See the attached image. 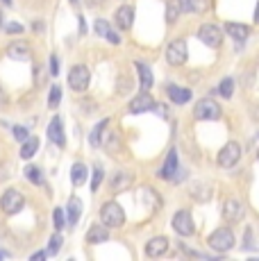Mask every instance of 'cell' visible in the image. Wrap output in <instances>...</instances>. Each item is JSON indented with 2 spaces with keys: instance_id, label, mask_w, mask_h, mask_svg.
<instances>
[{
  "instance_id": "30",
  "label": "cell",
  "mask_w": 259,
  "mask_h": 261,
  "mask_svg": "<svg viewBox=\"0 0 259 261\" xmlns=\"http://www.w3.org/2000/svg\"><path fill=\"white\" fill-rule=\"evenodd\" d=\"M218 93L223 95V98H232V93H234V80L232 77H225L221 82V87H218Z\"/></svg>"
},
{
  "instance_id": "51",
  "label": "cell",
  "mask_w": 259,
  "mask_h": 261,
  "mask_svg": "<svg viewBox=\"0 0 259 261\" xmlns=\"http://www.w3.org/2000/svg\"><path fill=\"white\" fill-rule=\"evenodd\" d=\"M0 259H3V252H0Z\"/></svg>"
},
{
  "instance_id": "5",
  "label": "cell",
  "mask_w": 259,
  "mask_h": 261,
  "mask_svg": "<svg viewBox=\"0 0 259 261\" xmlns=\"http://www.w3.org/2000/svg\"><path fill=\"white\" fill-rule=\"evenodd\" d=\"M89 82H91V73H89V68L84 64H77V66L71 68V73H68V87L73 91H87Z\"/></svg>"
},
{
  "instance_id": "3",
  "label": "cell",
  "mask_w": 259,
  "mask_h": 261,
  "mask_svg": "<svg viewBox=\"0 0 259 261\" xmlns=\"http://www.w3.org/2000/svg\"><path fill=\"white\" fill-rule=\"evenodd\" d=\"M209 248L216 252H227L234 248V232L230 227H218L214 234H209Z\"/></svg>"
},
{
  "instance_id": "48",
  "label": "cell",
  "mask_w": 259,
  "mask_h": 261,
  "mask_svg": "<svg viewBox=\"0 0 259 261\" xmlns=\"http://www.w3.org/2000/svg\"><path fill=\"white\" fill-rule=\"evenodd\" d=\"M5 5H12V0H5Z\"/></svg>"
},
{
  "instance_id": "7",
  "label": "cell",
  "mask_w": 259,
  "mask_h": 261,
  "mask_svg": "<svg viewBox=\"0 0 259 261\" xmlns=\"http://www.w3.org/2000/svg\"><path fill=\"white\" fill-rule=\"evenodd\" d=\"M239 159H241V145L237 141H230V143L223 145L221 152H218V166L232 168V166H237Z\"/></svg>"
},
{
  "instance_id": "27",
  "label": "cell",
  "mask_w": 259,
  "mask_h": 261,
  "mask_svg": "<svg viewBox=\"0 0 259 261\" xmlns=\"http://www.w3.org/2000/svg\"><path fill=\"white\" fill-rule=\"evenodd\" d=\"M107 125H109V118H105V120H100V123L96 125V127H93L91 137H89V139H91V145H93V148H98V145L102 143V132H105V127H107Z\"/></svg>"
},
{
  "instance_id": "15",
  "label": "cell",
  "mask_w": 259,
  "mask_h": 261,
  "mask_svg": "<svg viewBox=\"0 0 259 261\" xmlns=\"http://www.w3.org/2000/svg\"><path fill=\"white\" fill-rule=\"evenodd\" d=\"M48 139H50L55 145H59V148H64V145H66V137H64L62 118H59V116H55L50 120V125H48Z\"/></svg>"
},
{
  "instance_id": "8",
  "label": "cell",
  "mask_w": 259,
  "mask_h": 261,
  "mask_svg": "<svg viewBox=\"0 0 259 261\" xmlns=\"http://www.w3.org/2000/svg\"><path fill=\"white\" fill-rule=\"evenodd\" d=\"M198 37H200V41L205 43V46L218 48L223 43V30L214 23H205V25H200V30H198Z\"/></svg>"
},
{
  "instance_id": "21",
  "label": "cell",
  "mask_w": 259,
  "mask_h": 261,
  "mask_svg": "<svg viewBox=\"0 0 259 261\" xmlns=\"http://www.w3.org/2000/svg\"><path fill=\"white\" fill-rule=\"evenodd\" d=\"M96 32L100 34V37H105V39H109V43H121V39H118V34L116 32H112V28H109V23L105 21V18H98L96 21Z\"/></svg>"
},
{
  "instance_id": "19",
  "label": "cell",
  "mask_w": 259,
  "mask_h": 261,
  "mask_svg": "<svg viewBox=\"0 0 259 261\" xmlns=\"http://www.w3.org/2000/svg\"><path fill=\"white\" fill-rule=\"evenodd\" d=\"M225 32L230 34L232 39H237V41H246L248 39V34H250V28L248 25H243V23H225Z\"/></svg>"
},
{
  "instance_id": "18",
  "label": "cell",
  "mask_w": 259,
  "mask_h": 261,
  "mask_svg": "<svg viewBox=\"0 0 259 261\" xmlns=\"http://www.w3.org/2000/svg\"><path fill=\"white\" fill-rule=\"evenodd\" d=\"M109 239V227L107 225H91V229L87 232V243H93V245H98V243H105V241Z\"/></svg>"
},
{
  "instance_id": "10",
  "label": "cell",
  "mask_w": 259,
  "mask_h": 261,
  "mask_svg": "<svg viewBox=\"0 0 259 261\" xmlns=\"http://www.w3.org/2000/svg\"><path fill=\"white\" fill-rule=\"evenodd\" d=\"M150 109H155V100H152V95L148 91H141L130 102V112L132 114H143V112H150Z\"/></svg>"
},
{
  "instance_id": "31",
  "label": "cell",
  "mask_w": 259,
  "mask_h": 261,
  "mask_svg": "<svg viewBox=\"0 0 259 261\" xmlns=\"http://www.w3.org/2000/svg\"><path fill=\"white\" fill-rule=\"evenodd\" d=\"M102 143H105V148L107 150H112V152H118L121 150V145H118V134H107V137L102 139Z\"/></svg>"
},
{
  "instance_id": "9",
  "label": "cell",
  "mask_w": 259,
  "mask_h": 261,
  "mask_svg": "<svg viewBox=\"0 0 259 261\" xmlns=\"http://www.w3.org/2000/svg\"><path fill=\"white\" fill-rule=\"evenodd\" d=\"M173 229H175L180 237H191V234L196 232V227H193V218L187 209H182V212H177L175 216H173Z\"/></svg>"
},
{
  "instance_id": "22",
  "label": "cell",
  "mask_w": 259,
  "mask_h": 261,
  "mask_svg": "<svg viewBox=\"0 0 259 261\" xmlns=\"http://www.w3.org/2000/svg\"><path fill=\"white\" fill-rule=\"evenodd\" d=\"M134 66H137L139 77H141V91H150V87H152V73H150V68H148V64L134 62Z\"/></svg>"
},
{
  "instance_id": "20",
  "label": "cell",
  "mask_w": 259,
  "mask_h": 261,
  "mask_svg": "<svg viewBox=\"0 0 259 261\" xmlns=\"http://www.w3.org/2000/svg\"><path fill=\"white\" fill-rule=\"evenodd\" d=\"M168 98H171L175 105H187L189 100H191V91H189V89H182V87L171 84V87H168Z\"/></svg>"
},
{
  "instance_id": "36",
  "label": "cell",
  "mask_w": 259,
  "mask_h": 261,
  "mask_svg": "<svg viewBox=\"0 0 259 261\" xmlns=\"http://www.w3.org/2000/svg\"><path fill=\"white\" fill-rule=\"evenodd\" d=\"M53 220H55V229H62L64 225H66V223H64V212H62V209H55V212H53Z\"/></svg>"
},
{
  "instance_id": "24",
  "label": "cell",
  "mask_w": 259,
  "mask_h": 261,
  "mask_svg": "<svg viewBox=\"0 0 259 261\" xmlns=\"http://www.w3.org/2000/svg\"><path fill=\"white\" fill-rule=\"evenodd\" d=\"M130 184H132V173H123V170H118L116 175L112 177V191H125Z\"/></svg>"
},
{
  "instance_id": "49",
  "label": "cell",
  "mask_w": 259,
  "mask_h": 261,
  "mask_svg": "<svg viewBox=\"0 0 259 261\" xmlns=\"http://www.w3.org/2000/svg\"><path fill=\"white\" fill-rule=\"evenodd\" d=\"M71 3H73V5H75V3H77V0H71Z\"/></svg>"
},
{
  "instance_id": "29",
  "label": "cell",
  "mask_w": 259,
  "mask_h": 261,
  "mask_svg": "<svg viewBox=\"0 0 259 261\" xmlns=\"http://www.w3.org/2000/svg\"><path fill=\"white\" fill-rule=\"evenodd\" d=\"M209 7H212V0H189V12L205 14Z\"/></svg>"
},
{
  "instance_id": "1",
  "label": "cell",
  "mask_w": 259,
  "mask_h": 261,
  "mask_svg": "<svg viewBox=\"0 0 259 261\" xmlns=\"http://www.w3.org/2000/svg\"><path fill=\"white\" fill-rule=\"evenodd\" d=\"M100 220L107 227H123L125 223V212L118 202H105L100 207Z\"/></svg>"
},
{
  "instance_id": "43",
  "label": "cell",
  "mask_w": 259,
  "mask_h": 261,
  "mask_svg": "<svg viewBox=\"0 0 259 261\" xmlns=\"http://www.w3.org/2000/svg\"><path fill=\"white\" fill-rule=\"evenodd\" d=\"M84 32H87V21L80 16V34H84Z\"/></svg>"
},
{
  "instance_id": "13",
  "label": "cell",
  "mask_w": 259,
  "mask_h": 261,
  "mask_svg": "<svg viewBox=\"0 0 259 261\" xmlns=\"http://www.w3.org/2000/svg\"><path fill=\"white\" fill-rule=\"evenodd\" d=\"M184 9H189V0H166V23L173 25Z\"/></svg>"
},
{
  "instance_id": "38",
  "label": "cell",
  "mask_w": 259,
  "mask_h": 261,
  "mask_svg": "<svg viewBox=\"0 0 259 261\" xmlns=\"http://www.w3.org/2000/svg\"><path fill=\"white\" fill-rule=\"evenodd\" d=\"M130 91V77L127 75H121L118 77V93H127Z\"/></svg>"
},
{
  "instance_id": "25",
  "label": "cell",
  "mask_w": 259,
  "mask_h": 261,
  "mask_svg": "<svg viewBox=\"0 0 259 261\" xmlns=\"http://www.w3.org/2000/svg\"><path fill=\"white\" fill-rule=\"evenodd\" d=\"M37 150H39V139L37 137H30L25 143H23V148H21V157L23 159H32L34 154H37Z\"/></svg>"
},
{
  "instance_id": "41",
  "label": "cell",
  "mask_w": 259,
  "mask_h": 261,
  "mask_svg": "<svg viewBox=\"0 0 259 261\" xmlns=\"http://www.w3.org/2000/svg\"><path fill=\"white\" fill-rule=\"evenodd\" d=\"M50 73H53V75H57V57H55V55L50 57Z\"/></svg>"
},
{
  "instance_id": "47",
  "label": "cell",
  "mask_w": 259,
  "mask_h": 261,
  "mask_svg": "<svg viewBox=\"0 0 259 261\" xmlns=\"http://www.w3.org/2000/svg\"><path fill=\"white\" fill-rule=\"evenodd\" d=\"M0 25H3V9H0Z\"/></svg>"
},
{
  "instance_id": "4",
  "label": "cell",
  "mask_w": 259,
  "mask_h": 261,
  "mask_svg": "<svg viewBox=\"0 0 259 261\" xmlns=\"http://www.w3.org/2000/svg\"><path fill=\"white\" fill-rule=\"evenodd\" d=\"M187 57H189V50H187V41H184V39H175V41L168 43L166 62L171 64V66H182V64H187Z\"/></svg>"
},
{
  "instance_id": "46",
  "label": "cell",
  "mask_w": 259,
  "mask_h": 261,
  "mask_svg": "<svg viewBox=\"0 0 259 261\" xmlns=\"http://www.w3.org/2000/svg\"><path fill=\"white\" fill-rule=\"evenodd\" d=\"M252 114H255V120H259V107L255 109V112H252Z\"/></svg>"
},
{
  "instance_id": "23",
  "label": "cell",
  "mask_w": 259,
  "mask_h": 261,
  "mask_svg": "<svg viewBox=\"0 0 259 261\" xmlns=\"http://www.w3.org/2000/svg\"><path fill=\"white\" fill-rule=\"evenodd\" d=\"M80 214H82V202H80V198L73 195L68 200V227H75L80 220Z\"/></svg>"
},
{
  "instance_id": "16",
  "label": "cell",
  "mask_w": 259,
  "mask_h": 261,
  "mask_svg": "<svg viewBox=\"0 0 259 261\" xmlns=\"http://www.w3.org/2000/svg\"><path fill=\"white\" fill-rule=\"evenodd\" d=\"M168 250V239L166 237H155L146 243V254L148 257H162Z\"/></svg>"
},
{
  "instance_id": "17",
  "label": "cell",
  "mask_w": 259,
  "mask_h": 261,
  "mask_svg": "<svg viewBox=\"0 0 259 261\" xmlns=\"http://www.w3.org/2000/svg\"><path fill=\"white\" fill-rule=\"evenodd\" d=\"M134 23V7L132 5H123V7H118L116 12V25L121 30H130Z\"/></svg>"
},
{
  "instance_id": "44",
  "label": "cell",
  "mask_w": 259,
  "mask_h": 261,
  "mask_svg": "<svg viewBox=\"0 0 259 261\" xmlns=\"http://www.w3.org/2000/svg\"><path fill=\"white\" fill-rule=\"evenodd\" d=\"M48 257V252H37V254H32V259L34 261H39V259H46Z\"/></svg>"
},
{
  "instance_id": "33",
  "label": "cell",
  "mask_w": 259,
  "mask_h": 261,
  "mask_svg": "<svg viewBox=\"0 0 259 261\" xmlns=\"http://www.w3.org/2000/svg\"><path fill=\"white\" fill-rule=\"evenodd\" d=\"M59 100H62V89L57 87V84H55V87L50 89V98H48V107L50 109H55L59 105Z\"/></svg>"
},
{
  "instance_id": "26",
  "label": "cell",
  "mask_w": 259,
  "mask_h": 261,
  "mask_svg": "<svg viewBox=\"0 0 259 261\" xmlns=\"http://www.w3.org/2000/svg\"><path fill=\"white\" fill-rule=\"evenodd\" d=\"M71 179H73V184H75V187H80V184L87 182V166H84V164H80V162L73 164Z\"/></svg>"
},
{
  "instance_id": "6",
  "label": "cell",
  "mask_w": 259,
  "mask_h": 261,
  "mask_svg": "<svg viewBox=\"0 0 259 261\" xmlns=\"http://www.w3.org/2000/svg\"><path fill=\"white\" fill-rule=\"evenodd\" d=\"M193 116L198 120H218L221 118V107H218V102H214L212 98H202L200 102L196 105V109H193Z\"/></svg>"
},
{
  "instance_id": "45",
  "label": "cell",
  "mask_w": 259,
  "mask_h": 261,
  "mask_svg": "<svg viewBox=\"0 0 259 261\" xmlns=\"http://www.w3.org/2000/svg\"><path fill=\"white\" fill-rule=\"evenodd\" d=\"M255 23L259 25V3H257V9H255Z\"/></svg>"
},
{
  "instance_id": "40",
  "label": "cell",
  "mask_w": 259,
  "mask_h": 261,
  "mask_svg": "<svg viewBox=\"0 0 259 261\" xmlns=\"http://www.w3.org/2000/svg\"><path fill=\"white\" fill-rule=\"evenodd\" d=\"M152 112L157 114V116H162V118H168V109L164 107V105H155V109Z\"/></svg>"
},
{
  "instance_id": "37",
  "label": "cell",
  "mask_w": 259,
  "mask_h": 261,
  "mask_svg": "<svg viewBox=\"0 0 259 261\" xmlns=\"http://www.w3.org/2000/svg\"><path fill=\"white\" fill-rule=\"evenodd\" d=\"M12 132H14V139H18V141H28V139H30V132L25 127H18V125H16Z\"/></svg>"
},
{
  "instance_id": "39",
  "label": "cell",
  "mask_w": 259,
  "mask_h": 261,
  "mask_svg": "<svg viewBox=\"0 0 259 261\" xmlns=\"http://www.w3.org/2000/svg\"><path fill=\"white\" fill-rule=\"evenodd\" d=\"M5 32H7V34H21L23 32V25L21 23H9L7 28H5Z\"/></svg>"
},
{
  "instance_id": "32",
  "label": "cell",
  "mask_w": 259,
  "mask_h": 261,
  "mask_svg": "<svg viewBox=\"0 0 259 261\" xmlns=\"http://www.w3.org/2000/svg\"><path fill=\"white\" fill-rule=\"evenodd\" d=\"M25 177L30 179V182H34V184H43L41 170H39L37 166H28V168H25Z\"/></svg>"
},
{
  "instance_id": "11",
  "label": "cell",
  "mask_w": 259,
  "mask_h": 261,
  "mask_svg": "<svg viewBox=\"0 0 259 261\" xmlns=\"http://www.w3.org/2000/svg\"><path fill=\"white\" fill-rule=\"evenodd\" d=\"M30 55H32V48L28 41H12L7 46V57L16 59V62H28Z\"/></svg>"
},
{
  "instance_id": "2",
  "label": "cell",
  "mask_w": 259,
  "mask_h": 261,
  "mask_svg": "<svg viewBox=\"0 0 259 261\" xmlns=\"http://www.w3.org/2000/svg\"><path fill=\"white\" fill-rule=\"evenodd\" d=\"M23 207H25V198H23V193L16 189H7L3 193V198H0V209H3V214H7V216L18 214Z\"/></svg>"
},
{
  "instance_id": "12",
  "label": "cell",
  "mask_w": 259,
  "mask_h": 261,
  "mask_svg": "<svg viewBox=\"0 0 259 261\" xmlns=\"http://www.w3.org/2000/svg\"><path fill=\"white\" fill-rule=\"evenodd\" d=\"M243 204L239 202V200H227L225 204H223V218L227 220V223H239V220L243 218Z\"/></svg>"
},
{
  "instance_id": "34",
  "label": "cell",
  "mask_w": 259,
  "mask_h": 261,
  "mask_svg": "<svg viewBox=\"0 0 259 261\" xmlns=\"http://www.w3.org/2000/svg\"><path fill=\"white\" fill-rule=\"evenodd\" d=\"M102 177H105L102 168H100V166H96V168H93V179H91V191H93V193H96V191L100 189V182H102Z\"/></svg>"
},
{
  "instance_id": "28",
  "label": "cell",
  "mask_w": 259,
  "mask_h": 261,
  "mask_svg": "<svg viewBox=\"0 0 259 261\" xmlns=\"http://www.w3.org/2000/svg\"><path fill=\"white\" fill-rule=\"evenodd\" d=\"M191 195L196 200H200V202H205V200L212 198V189H209V184H196L191 191Z\"/></svg>"
},
{
  "instance_id": "42",
  "label": "cell",
  "mask_w": 259,
  "mask_h": 261,
  "mask_svg": "<svg viewBox=\"0 0 259 261\" xmlns=\"http://www.w3.org/2000/svg\"><path fill=\"white\" fill-rule=\"evenodd\" d=\"M102 3H105V0H87V5H89V7H100Z\"/></svg>"
},
{
  "instance_id": "35",
  "label": "cell",
  "mask_w": 259,
  "mask_h": 261,
  "mask_svg": "<svg viewBox=\"0 0 259 261\" xmlns=\"http://www.w3.org/2000/svg\"><path fill=\"white\" fill-rule=\"evenodd\" d=\"M59 248H62V237H59V234H55V237L50 239V245H48V254H57Z\"/></svg>"
},
{
  "instance_id": "14",
  "label": "cell",
  "mask_w": 259,
  "mask_h": 261,
  "mask_svg": "<svg viewBox=\"0 0 259 261\" xmlns=\"http://www.w3.org/2000/svg\"><path fill=\"white\" fill-rule=\"evenodd\" d=\"M157 175L162 179H173L177 175V150H171L166 157V162H164V166L157 170Z\"/></svg>"
},
{
  "instance_id": "50",
  "label": "cell",
  "mask_w": 259,
  "mask_h": 261,
  "mask_svg": "<svg viewBox=\"0 0 259 261\" xmlns=\"http://www.w3.org/2000/svg\"><path fill=\"white\" fill-rule=\"evenodd\" d=\"M257 159H259V150H257Z\"/></svg>"
}]
</instances>
